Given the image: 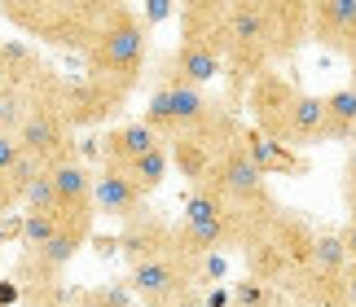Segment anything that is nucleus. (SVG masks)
<instances>
[{"mask_svg": "<svg viewBox=\"0 0 356 307\" xmlns=\"http://www.w3.org/2000/svg\"><path fill=\"white\" fill-rule=\"evenodd\" d=\"M18 136L22 154L31 158L35 167H53L62 158H75V132L62 115V101H58V75L44 71L31 88L22 92V115H18Z\"/></svg>", "mask_w": 356, "mask_h": 307, "instance_id": "nucleus-7", "label": "nucleus"}, {"mask_svg": "<svg viewBox=\"0 0 356 307\" xmlns=\"http://www.w3.org/2000/svg\"><path fill=\"white\" fill-rule=\"evenodd\" d=\"M58 307H102V303L92 299V290H79V294H66Z\"/></svg>", "mask_w": 356, "mask_h": 307, "instance_id": "nucleus-31", "label": "nucleus"}, {"mask_svg": "<svg viewBox=\"0 0 356 307\" xmlns=\"http://www.w3.org/2000/svg\"><path fill=\"white\" fill-rule=\"evenodd\" d=\"M348 215H356V198H352V202H348Z\"/></svg>", "mask_w": 356, "mask_h": 307, "instance_id": "nucleus-35", "label": "nucleus"}, {"mask_svg": "<svg viewBox=\"0 0 356 307\" xmlns=\"http://www.w3.org/2000/svg\"><path fill=\"white\" fill-rule=\"evenodd\" d=\"M312 242H317V229H312L299 211H291L286 202H277L273 211L246 219L238 229L234 250H238V259L246 268V281L286 294L291 281L299 276V268L308 263Z\"/></svg>", "mask_w": 356, "mask_h": 307, "instance_id": "nucleus-2", "label": "nucleus"}, {"mask_svg": "<svg viewBox=\"0 0 356 307\" xmlns=\"http://www.w3.org/2000/svg\"><path fill=\"white\" fill-rule=\"evenodd\" d=\"M242 132H246V128H242ZM194 189H211L216 198L229 206V215L238 219V229L246 224V219H255V215H264V211H273V206H277V193H273L268 176L255 167V158L246 154V141H242V136L220 149V158L211 163V172L202 176V185H194Z\"/></svg>", "mask_w": 356, "mask_h": 307, "instance_id": "nucleus-8", "label": "nucleus"}, {"mask_svg": "<svg viewBox=\"0 0 356 307\" xmlns=\"http://www.w3.org/2000/svg\"><path fill=\"white\" fill-rule=\"evenodd\" d=\"M238 136H242L238 110H229V106L220 101L194 132H185V136H176V141H168V158H172L176 172L189 180V189H194V185H202V176L211 172V163L220 158V149H225L229 141H238Z\"/></svg>", "mask_w": 356, "mask_h": 307, "instance_id": "nucleus-12", "label": "nucleus"}, {"mask_svg": "<svg viewBox=\"0 0 356 307\" xmlns=\"http://www.w3.org/2000/svg\"><path fill=\"white\" fill-rule=\"evenodd\" d=\"M348 307H356V263L348 268Z\"/></svg>", "mask_w": 356, "mask_h": 307, "instance_id": "nucleus-32", "label": "nucleus"}, {"mask_svg": "<svg viewBox=\"0 0 356 307\" xmlns=\"http://www.w3.org/2000/svg\"><path fill=\"white\" fill-rule=\"evenodd\" d=\"M53 180V198H58V215L62 219H97V206H92V172L84 167V158H62L44 167Z\"/></svg>", "mask_w": 356, "mask_h": 307, "instance_id": "nucleus-15", "label": "nucleus"}, {"mask_svg": "<svg viewBox=\"0 0 356 307\" xmlns=\"http://www.w3.org/2000/svg\"><path fill=\"white\" fill-rule=\"evenodd\" d=\"M58 101H62V115L71 123V132H84V128H102V123H111L123 106H128V97L106 88V83L88 79V75H58Z\"/></svg>", "mask_w": 356, "mask_h": 307, "instance_id": "nucleus-14", "label": "nucleus"}, {"mask_svg": "<svg viewBox=\"0 0 356 307\" xmlns=\"http://www.w3.org/2000/svg\"><path fill=\"white\" fill-rule=\"evenodd\" d=\"M163 141L154 132L145 128L141 119H128V123H115L111 132L97 141V154H102V167H128L132 158H141V154L159 149Z\"/></svg>", "mask_w": 356, "mask_h": 307, "instance_id": "nucleus-19", "label": "nucleus"}, {"mask_svg": "<svg viewBox=\"0 0 356 307\" xmlns=\"http://www.w3.org/2000/svg\"><path fill=\"white\" fill-rule=\"evenodd\" d=\"M242 141H246V154L255 158V167H259L268 180H273V176H308V158H304L299 149H286V145L268 141V136H259V132H251V128L242 132Z\"/></svg>", "mask_w": 356, "mask_h": 307, "instance_id": "nucleus-21", "label": "nucleus"}, {"mask_svg": "<svg viewBox=\"0 0 356 307\" xmlns=\"http://www.w3.org/2000/svg\"><path fill=\"white\" fill-rule=\"evenodd\" d=\"M5 97H13V88H9V79H5V71H0V101H5Z\"/></svg>", "mask_w": 356, "mask_h": 307, "instance_id": "nucleus-34", "label": "nucleus"}, {"mask_svg": "<svg viewBox=\"0 0 356 307\" xmlns=\"http://www.w3.org/2000/svg\"><path fill=\"white\" fill-rule=\"evenodd\" d=\"M229 49V0H189L181 9V40L163 62L168 88H207L225 75Z\"/></svg>", "mask_w": 356, "mask_h": 307, "instance_id": "nucleus-4", "label": "nucleus"}, {"mask_svg": "<svg viewBox=\"0 0 356 307\" xmlns=\"http://www.w3.org/2000/svg\"><path fill=\"white\" fill-rule=\"evenodd\" d=\"M343 62H348V75H352V88H356V44L343 53Z\"/></svg>", "mask_w": 356, "mask_h": 307, "instance_id": "nucleus-33", "label": "nucleus"}, {"mask_svg": "<svg viewBox=\"0 0 356 307\" xmlns=\"http://www.w3.org/2000/svg\"><path fill=\"white\" fill-rule=\"evenodd\" d=\"M145 62H149V26L132 5L111 0L106 18L92 35V44L84 53V75L115 88L123 97H132V88L145 79Z\"/></svg>", "mask_w": 356, "mask_h": 307, "instance_id": "nucleus-5", "label": "nucleus"}, {"mask_svg": "<svg viewBox=\"0 0 356 307\" xmlns=\"http://www.w3.org/2000/svg\"><path fill=\"white\" fill-rule=\"evenodd\" d=\"M92 299H97L102 307H136L128 285H97V290H92Z\"/></svg>", "mask_w": 356, "mask_h": 307, "instance_id": "nucleus-26", "label": "nucleus"}, {"mask_svg": "<svg viewBox=\"0 0 356 307\" xmlns=\"http://www.w3.org/2000/svg\"><path fill=\"white\" fill-rule=\"evenodd\" d=\"M58 224H62V215H35V211H22V229H18L22 250H40L53 233H58Z\"/></svg>", "mask_w": 356, "mask_h": 307, "instance_id": "nucleus-23", "label": "nucleus"}, {"mask_svg": "<svg viewBox=\"0 0 356 307\" xmlns=\"http://www.w3.org/2000/svg\"><path fill=\"white\" fill-rule=\"evenodd\" d=\"M22 211H35V215H58V198H53V180L49 172H40L22 193Z\"/></svg>", "mask_w": 356, "mask_h": 307, "instance_id": "nucleus-24", "label": "nucleus"}, {"mask_svg": "<svg viewBox=\"0 0 356 307\" xmlns=\"http://www.w3.org/2000/svg\"><path fill=\"white\" fill-rule=\"evenodd\" d=\"M13 206H18V193H13V185H9V176H0V219H5Z\"/></svg>", "mask_w": 356, "mask_h": 307, "instance_id": "nucleus-28", "label": "nucleus"}, {"mask_svg": "<svg viewBox=\"0 0 356 307\" xmlns=\"http://www.w3.org/2000/svg\"><path fill=\"white\" fill-rule=\"evenodd\" d=\"M356 141V88H343L321 97V145H348Z\"/></svg>", "mask_w": 356, "mask_h": 307, "instance_id": "nucleus-20", "label": "nucleus"}, {"mask_svg": "<svg viewBox=\"0 0 356 307\" xmlns=\"http://www.w3.org/2000/svg\"><path fill=\"white\" fill-rule=\"evenodd\" d=\"M308 40L348 53L356 44V0H308Z\"/></svg>", "mask_w": 356, "mask_h": 307, "instance_id": "nucleus-17", "label": "nucleus"}, {"mask_svg": "<svg viewBox=\"0 0 356 307\" xmlns=\"http://www.w3.org/2000/svg\"><path fill=\"white\" fill-rule=\"evenodd\" d=\"M119 250H123V259H128V263L172 255V250H181V246H176V224H172V219H163V215H154L145 206L141 215H132L128 224L119 229Z\"/></svg>", "mask_w": 356, "mask_h": 307, "instance_id": "nucleus-16", "label": "nucleus"}, {"mask_svg": "<svg viewBox=\"0 0 356 307\" xmlns=\"http://www.w3.org/2000/svg\"><path fill=\"white\" fill-rule=\"evenodd\" d=\"M308 40V0H229L225 106L238 110L251 83Z\"/></svg>", "mask_w": 356, "mask_h": 307, "instance_id": "nucleus-1", "label": "nucleus"}, {"mask_svg": "<svg viewBox=\"0 0 356 307\" xmlns=\"http://www.w3.org/2000/svg\"><path fill=\"white\" fill-rule=\"evenodd\" d=\"M22 158H26V154L18 145V136H13V132H0V176H13L22 167Z\"/></svg>", "mask_w": 356, "mask_h": 307, "instance_id": "nucleus-25", "label": "nucleus"}, {"mask_svg": "<svg viewBox=\"0 0 356 307\" xmlns=\"http://www.w3.org/2000/svg\"><path fill=\"white\" fill-rule=\"evenodd\" d=\"M207 276V259H194L185 250H172V255H159V259H141V263H128V285L132 299L141 307H163L168 299L185 294V290H202Z\"/></svg>", "mask_w": 356, "mask_h": 307, "instance_id": "nucleus-10", "label": "nucleus"}, {"mask_svg": "<svg viewBox=\"0 0 356 307\" xmlns=\"http://www.w3.org/2000/svg\"><path fill=\"white\" fill-rule=\"evenodd\" d=\"M339 233H343V250H348V259L356 263V215H348V219H343V229H339Z\"/></svg>", "mask_w": 356, "mask_h": 307, "instance_id": "nucleus-30", "label": "nucleus"}, {"mask_svg": "<svg viewBox=\"0 0 356 307\" xmlns=\"http://www.w3.org/2000/svg\"><path fill=\"white\" fill-rule=\"evenodd\" d=\"M145 202L149 198H141L119 172H111V167H102V172L92 176V206H97V215H111L119 224H128L132 215L145 211Z\"/></svg>", "mask_w": 356, "mask_h": 307, "instance_id": "nucleus-18", "label": "nucleus"}, {"mask_svg": "<svg viewBox=\"0 0 356 307\" xmlns=\"http://www.w3.org/2000/svg\"><path fill=\"white\" fill-rule=\"evenodd\" d=\"M246 110H251V132L268 136L286 149H312L321 145V97L299 88L291 75L264 71L251 92H246Z\"/></svg>", "mask_w": 356, "mask_h": 307, "instance_id": "nucleus-3", "label": "nucleus"}, {"mask_svg": "<svg viewBox=\"0 0 356 307\" xmlns=\"http://www.w3.org/2000/svg\"><path fill=\"white\" fill-rule=\"evenodd\" d=\"M216 106L220 101L207 97V88H168V83H159V88L149 92L145 110H141V123L168 145V141H176V136L194 132Z\"/></svg>", "mask_w": 356, "mask_h": 307, "instance_id": "nucleus-13", "label": "nucleus"}, {"mask_svg": "<svg viewBox=\"0 0 356 307\" xmlns=\"http://www.w3.org/2000/svg\"><path fill=\"white\" fill-rule=\"evenodd\" d=\"M238 242V219L211 189H189L185 215L176 219V246L194 259H211L220 250H234Z\"/></svg>", "mask_w": 356, "mask_h": 307, "instance_id": "nucleus-11", "label": "nucleus"}, {"mask_svg": "<svg viewBox=\"0 0 356 307\" xmlns=\"http://www.w3.org/2000/svg\"><path fill=\"white\" fill-rule=\"evenodd\" d=\"M111 172H119L136 193H141V198H149V193H159V189H163V180H168V172H172L168 145L149 149V154H141V158H132L128 167H111Z\"/></svg>", "mask_w": 356, "mask_h": 307, "instance_id": "nucleus-22", "label": "nucleus"}, {"mask_svg": "<svg viewBox=\"0 0 356 307\" xmlns=\"http://www.w3.org/2000/svg\"><path fill=\"white\" fill-rule=\"evenodd\" d=\"M163 307H207V299H202V290H185V294H176L168 299Z\"/></svg>", "mask_w": 356, "mask_h": 307, "instance_id": "nucleus-29", "label": "nucleus"}, {"mask_svg": "<svg viewBox=\"0 0 356 307\" xmlns=\"http://www.w3.org/2000/svg\"><path fill=\"white\" fill-rule=\"evenodd\" d=\"M348 250H343V233L339 229H317V242H312L308 263L299 268V276L291 281L295 303L304 307H348Z\"/></svg>", "mask_w": 356, "mask_h": 307, "instance_id": "nucleus-9", "label": "nucleus"}, {"mask_svg": "<svg viewBox=\"0 0 356 307\" xmlns=\"http://www.w3.org/2000/svg\"><path fill=\"white\" fill-rule=\"evenodd\" d=\"M352 198H356V145H352L348 163H343V202H352Z\"/></svg>", "mask_w": 356, "mask_h": 307, "instance_id": "nucleus-27", "label": "nucleus"}, {"mask_svg": "<svg viewBox=\"0 0 356 307\" xmlns=\"http://www.w3.org/2000/svg\"><path fill=\"white\" fill-rule=\"evenodd\" d=\"M106 9H111V0H5L0 18L40 44L84 58Z\"/></svg>", "mask_w": 356, "mask_h": 307, "instance_id": "nucleus-6", "label": "nucleus"}]
</instances>
